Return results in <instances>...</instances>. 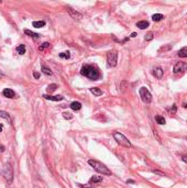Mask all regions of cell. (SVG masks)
<instances>
[{
  "instance_id": "obj_12",
  "label": "cell",
  "mask_w": 187,
  "mask_h": 188,
  "mask_svg": "<svg viewBox=\"0 0 187 188\" xmlns=\"http://www.w3.org/2000/svg\"><path fill=\"white\" fill-rule=\"evenodd\" d=\"M163 73H164V70H162L161 67H155L154 70H153V75L158 78V79H161L162 76H163Z\"/></svg>"
},
{
  "instance_id": "obj_21",
  "label": "cell",
  "mask_w": 187,
  "mask_h": 188,
  "mask_svg": "<svg viewBox=\"0 0 187 188\" xmlns=\"http://www.w3.org/2000/svg\"><path fill=\"white\" fill-rule=\"evenodd\" d=\"M17 52H18L20 55H23V54L25 53V45H23V44L19 45V46L17 48Z\"/></svg>"
},
{
  "instance_id": "obj_24",
  "label": "cell",
  "mask_w": 187,
  "mask_h": 188,
  "mask_svg": "<svg viewBox=\"0 0 187 188\" xmlns=\"http://www.w3.org/2000/svg\"><path fill=\"white\" fill-rule=\"evenodd\" d=\"M155 121L158 122V124H165V119H164V117H161V116H156L155 117Z\"/></svg>"
},
{
  "instance_id": "obj_32",
  "label": "cell",
  "mask_w": 187,
  "mask_h": 188,
  "mask_svg": "<svg viewBox=\"0 0 187 188\" xmlns=\"http://www.w3.org/2000/svg\"><path fill=\"white\" fill-rule=\"evenodd\" d=\"M79 185V187H81V188H91L90 186H85V185H81V184H78Z\"/></svg>"
},
{
  "instance_id": "obj_33",
  "label": "cell",
  "mask_w": 187,
  "mask_h": 188,
  "mask_svg": "<svg viewBox=\"0 0 187 188\" xmlns=\"http://www.w3.org/2000/svg\"><path fill=\"white\" fill-rule=\"evenodd\" d=\"M33 75H34V77H35L36 79H37V78H39V77H40V74H39V73H34V74H33Z\"/></svg>"
},
{
  "instance_id": "obj_9",
  "label": "cell",
  "mask_w": 187,
  "mask_h": 188,
  "mask_svg": "<svg viewBox=\"0 0 187 188\" xmlns=\"http://www.w3.org/2000/svg\"><path fill=\"white\" fill-rule=\"evenodd\" d=\"M2 95H3L5 97L9 98V99H12V98H15V91L12 90V89H10V88H6L5 90L2 91Z\"/></svg>"
},
{
  "instance_id": "obj_3",
  "label": "cell",
  "mask_w": 187,
  "mask_h": 188,
  "mask_svg": "<svg viewBox=\"0 0 187 188\" xmlns=\"http://www.w3.org/2000/svg\"><path fill=\"white\" fill-rule=\"evenodd\" d=\"M2 175H3V177L6 178V181L9 184L12 183V181H13V168H12L10 163H6L5 164L3 171H2Z\"/></svg>"
},
{
  "instance_id": "obj_23",
  "label": "cell",
  "mask_w": 187,
  "mask_h": 188,
  "mask_svg": "<svg viewBox=\"0 0 187 188\" xmlns=\"http://www.w3.org/2000/svg\"><path fill=\"white\" fill-rule=\"evenodd\" d=\"M50 46H51V44L49 43V42H44L42 45L39 46V51H45L46 49H49Z\"/></svg>"
},
{
  "instance_id": "obj_38",
  "label": "cell",
  "mask_w": 187,
  "mask_h": 188,
  "mask_svg": "<svg viewBox=\"0 0 187 188\" xmlns=\"http://www.w3.org/2000/svg\"><path fill=\"white\" fill-rule=\"evenodd\" d=\"M34 188H40L39 186H34Z\"/></svg>"
},
{
  "instance_id": "obj_6",
  "label": "cell",
  "mask_w": 187,
  "mask_h": 188,
  "mask_svg": "<svg viewBox=\"0 0 187 188\" xmlns=\"http://www.w3.org/2000/svg\"><path fill=\"white\" fill-rule=\"evenodd\" d=\"M139 92H140V97H141L144 104H150L152 101V95L145 87H141Z\"/></svg>"
},
{
  "instance_id": "obj_27",
  "label": "cell",
  "mask_w": 187,
  "mask_h": 188,
  "mask_svg": "<svg viewBox=\"0 0 187 188\" xmlns=\"http://www.w3.org/2000/svg\"><path fill=\"white\" fill-rule=\"evenodd\" d=\"M63 118L67 119V120H71V119H73V114L71 112H63Z\"/></svg>"
},
{
  "instance_id": "obj_5",
  "label": "cell",
  "mask_w": 187,
  "mask_h": 188,
  "mask_svg": "<svg viewBox=\"0 0 187 188\" xmlns=\"http://www.w3.org/2000/svg\"><path fill=\"white\" fill-rule=\"evenodd\" d=\"M107 64L109 67H116L118 64V52L110 51L107 54Z\"/></svg>"
},
{
  "instance_id": "obj_31",
  "label": "cell",
  "mask_w": 187,
  "mask_h": 188,
  "mask_svg": "<svg viewBox=\"0 0 187 188\" xmlns=\"http://www.w3.org/2000/svg\"><path fill=\"white\" fill-rule=\"evenodd\" d=\"M182 161L187 163V155H182Z\"/></svg>"
},
{
  "instance_id": "obj_20",
  "label": "cell",
  "mask_w": 187,
  "mask_h": 188,
  "mask_svg": "<svg viewBox=\"0 0 187 188\" xmlns=\"http://www.w3.org/2000/svg\"><path fill=\"white\" fill-rule=\"evenodd\" d=\"M56 88H57V85L56 84H51V85H49L47 86V88H46V90H47V92H53V91L56 90Z\"/></svg>"
},
{
  "instance_id": "obj_16",
  "label": "cell",
  "mask_w": 187,
  "mask_h": 188,
  "mask_svg": "<svg viewBox=\"0 0 187 188\" xmlns=\"http://www.w3.org/2000/svg\"><path fill=\"white\" fill-rule=\"evenodd\" d=\"M90 92H91V94H94L95 96H101V95H102V91H101L99 88H97V87L90 88Z\"/></svg>"
},
{
  "instance_id": "obj_28",
  "label": "cell",
  "mask_w": 187,
  "mask_h": 188,
  "mask_svg": "<svg viewBox=\"0 0 187 188\" xmlns=\"http://www.w3.org/2000/svg\"><path fill=\"white\" fill-rule=\"evenodd\" d=\"M153 37H154L153 33L149 32V33H146V35H145V41H151V40H153Z\"/></svg>"
},
{
  "instance_id": "obj_13",
  "label": "cell",
  "mask_w": 187,
  "mask_h": 188,
  "mask_svg": "<svg viewBox=\"0 0 187 188\" xmlns=\"http://www.w3.org/2000/svg\"><path fill=\"white\" fill-rule=\"evenodd\" d=\"M150 25V23L148 22V21H145V20H143V21H139L137 23V27L139 29H141V30H143V29H146Z\"/></svg>"
},
{
  "instance_id": "obj_26",
  "label": "cell",
  "mask_w": 187,
  "mask_h": 188,
  "mask_svg": "<svg viewBox=\"0 0 187 188\" xmlns=\"http://www.w3.org/2000/svg\"><path fill=\"white\" fill-rule=\"evenodd\" d=\"M59 57H61V58H64V60H68V58L71 57V54H69L68 51H66V52H62V53H59Z\"/></svg>"
},
{
  "instance_id": "obj_1",
  "label": "cell",
  "mask_w": 187,
  "mask_h": 188,
  "mask_svg": "<svg viewBox=\"0 0 187 188\" xmlns=\"http://www.w3.org/2000/svg\"><path fill=\"white\" fill-rule=\"evenodd\" d=\"M80 73H81L83 76L87 77V78H89V79H91V80H97V79L100 77V73H99L98 68L93 66V65H88V64L84 65V66L81 67Z\"/></svg>"
},
{
  "instance_id": "obj_18",
  "label": "cell",
  "mask_w": 187,
  "mask_h": 188,
  "mask_svg": "<svg viewBox=\"0 0 187 188\" xmlns=\"http://www.w3.org/2000/svg\"><path fill=\"white\" fill-rule=\"evenodd\" d=\"M32 25L34 27V28H42L45 25V21H34L33 23H32Z\"/></svg>"
},
{
  "instance_id": "obj_19",
  "label": "cell",
  "mask_w": 187,
  "mask_h": 188,
  "mask_svg": "<svg viewBox=\"0 0 187 188\" xmlns=\"http://www.w3.org/2000/svg\"><path fill=\"white\" fill-rule=\"evenodd\" d=\"M163 18H164V17H163V14H161V13H155V14H153V15H152V20L155 21V22L161 21Z\"/></svg>"
},
{
  "instance_id": "obj_29",
  "label": "cell",
  "mask_w": 187,
  "mask_h": 188,
  "mask_svg": "<svg viewBox=\"0 0 187 188\" xmlns=\"http://www.w3.org/2000/svg\"><path fill=\"white\" fill-rule=\"evenodd\" d=\"M172 49V45L171 44H168V45H166V46H163V48H161L160 49V52H166V51H170V50Z\"/></svg>"
},
{
  "instance_id": "obj_25",
  "label": "cell",
  "mask_w": 187,
  "mask_h": 188,
  "mask_svg": "<svg viewBox=\"0 0 187 188\" xmlns=\"http://www.w3.org/2000/svg\"><path fill=\"white\" fill-rule=\"evenodd\" d=\"M42 73H43L44 75H46V76H52V72L49 67H46V66H43L42 67Z\"/></svg>"
},
{
  "instance_id": "obj_4",
  "label": "cell",
  "mask_w": 187,
  "mask_h": 188,
  "mask_svg": "<svg viewBox=\"0 0 187 188\" xmlns=\"http://www.w3.org/2000/svg\"><path fill=\"white\" fill-rule=\"evenodd\" d=\"M114 138H115V140L117 141L118 144L124 146V147H131V143H130V141L123 135L122 133H120V132L114 133Z\"/></svg>"
},
{
  "instance_id": "obj_34",
  "label": "cell",
  "mask_w": 187,
  "mask_h": 188,
  "mask_svg": "<svg viewBox=\"0 0 187 188\" xmlns=\"http://www.w3.org/2000/svg\"><path fill=\"white\" fill-rule=\"evenodd\" d=\"M136 36H137V33H136V32H133V33L131 34V37H136Z\"/></svg>"
},
{
  "instance_id": "obj_39",
  "label": "cell",
  "mask_w": 187,
  "mask_h": 188,
  "mask_svg": "<svg viewBox=\"0 0 187 188\" xmlns=\"http://www.w3.org/2000/svg\"><path fill=\"white\" fill-rule=\"evenodd\" d=\"M0 3H1V1H0Z\"/></svg>"
},
{
  "instance_id": "obj_10",
  "label": "cell",
  "mask_w": 187,
  "mask_h": 188,
  "mask_svg": "<svg viewBox=\"0 0 187 188\" xmlns=\"http://www.w3.org/2000/svg\"><path fill=\"white\" fill-rule=\"evenodd\" d=\"M43 97L45 98V99H47V100H52V101H62V100L64 99V97H63V96H59V95H57V96L43 95Z\"/></svg>"
},
{
  "instance_id": "obj_36",
  "label": "cell",
  "mask_w": 187,
  "mask_h": 188,
  "mask_svg": "<svg viewBox=\"0 0 187 188\" xmlns=\"http://www.w3.org/2000/svg\"><path fill=\"white\" fill-rule=\"evenodd\" d=\"M2 128H3V126H2V124H0V132L2 131Z\"/></svg>"
},
{
  "instance_id": "obj_17",
  "label": "cell",
  "mask_w": 187,
  "mask_h": 188,
  "mask_svg": "<svg viewBox=\"0 0 187 188\" xmlns=\"http://www.w3.org/2000/svg\"><path fill=\"white\" fill-rule=\"evenodd\" d=\"M24 33L25 34H28L29 36H31V37H33V39H39L40 37V35L36 34V33H34V32H32V31H30V30H24Z\"/></svg>"
},
{
  "instance_id": "obj_30",
  "label": "cell",
  "mask_w": 187,
  "mask_h": 188,
  "mask_svg": "<svg viewBox=\"0 0 187 188\" xmlns=\"http://www.w3.org/2000/svg\"><path fill=\"white\" fill-rule=\"evenodd\" d=\"M176 111H177V108H176V106H175V104H173L172 107H171V109H170V112L174 114V113H176Z\"/></svg>"
},
{
  "instance_id": "obj_15",
  "label": "cell",
  "mask_w": 187,
  "mask_h": 188,
  "mask_svg": "<svg viewBox=\"0 0 187 188\" xmlns=\"http://www.w3.org/2000/svg\"><path fill=\"white\" fill-rule=\"evenodd\" d=\"M102 181V177L101 176H93L90 179H89V183L90 184H98V183H101Z\"/></svg>"
},
{
  "instance_id": "obj_14",
  "label": "cell",
  "mask_w": 187,
  "mask_h": 188,
  "mask_svg": "<svg viewBox=\"0 0 187 188\" xmlns=\"http://www.w3.org/2000/svg\"><path fill=\"white\" fill-rule=\"evenodd\" d=\"M71 108L73 110H75V111H78V110L81 109V104L79 101H73L71 104Z\"/></svg>"
},
{
  "instance_id": "obj_22",
  "label": "cell",
  "mask_w": 187,
  "mask_h": 188,
  "mask_svg": "<svg viewBox=\"0 0 187 188\" xmlns=\"http://www.w3.org/2000/svg\"><path fill=\"white\" fill-rule=\"evenodd\" d=\"M178 56H180V57H187V46H185V48H183L182 50H180Z\"/></svg>"
},
{
  "instance_id": "obj_37",
  "label": "cell",
  "mask_w": 187,
  "mask_h": 188,
  "mask_svg": "<svg viewBox=\"0 0 187 188\" xmlns=\"http://www.w3.org/2000/svg\"><path fill=\"white\" fill-rule=\"evenodd\" d=\"M2 76H3V73H2L1 70H0V77H2Z\"/></svg>"
},
{
  "instance_id": "obj_2",
  "label": "cell",
  "mask_w": 187,
  "mask_h": 188,
  "mask_svg": "<svg viewBox=\"0 0 187 188\" xmlns=\"http://www.w3.org/2000/svg\"><path fill=\"white\" fill-rule=\"evenodd\" d=\"M88 164L90 165L91 167H94V169L96 171V172H98V173H100L102 175H111V171L109 169L108 167L106 166V165H104L102 163L100 162H98V161L96 160H89L88 161Z\"/></svg>"
},
{
  "instance_id": "obj_7",
  "label": "cell",
  "mask_w": 187,
  "mask_h": 188,
  "mask_svg": "<svg viewBox=\"0 0 187 188\" xmlns=\"http://www.w3.org/2000/svg\"><path fill=\"white\" fill-rule=\"evenodd\" d=\"M185 70H187V64L185 62L176 63V65H175V66H174V68H173V72H174L175 74L183 73V72H185Z\"/></svg>"
},
{
  "instance_id": "obj_11",
  "label": "cell",
  "mask_w": 187,
  "mask_h": 188,
  "mask_svg": "<svg viewBox=\"0 0 187 188\" xmlns=\"http://www.w3.org/2000/svg\"><path fill=\"white\" fill-rule=\"evenodd\" d=\"M0 118L5 119L6 121H7L8 123H10V124H12V118L10 117V114L6 111H2V110H0Z\"/></svg>"
},
{
  "instance_id": "obj_35",
  "label": "cell",
  "mask_w": 187,
  "mask_h": 188,
  "mask_svg": "<svg viewBox=\"0 0 187 188\" xmlns=\"http://www.w3.org/2000/svg\"><path fill=\"white\" fill-rule=\"evenodd\" d=\"M0 152H3V146L0 145Z\"/></svg>"
},
{
  "instance_id": "obj_8",
  "label": "cell",
  "mask_w": 187,
  "mask_h": 188,
  "mask_svg": "<svg viewBox=\"0 0 187 188\" xmlns=\"http://www.w3.org/2000/svg\"><path fill=\"white\" fill-rule=\"evenodd\" d=\"M67 12L69 13V15L72 17L73 19H77V20H80L81 18H83V14L78 12V11H76V10H74L72 8H67Z\"/></svg>"
}]
</instances>
